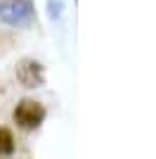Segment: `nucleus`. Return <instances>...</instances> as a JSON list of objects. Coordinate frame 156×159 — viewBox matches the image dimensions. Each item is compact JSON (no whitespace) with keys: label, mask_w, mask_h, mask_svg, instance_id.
I'll list each match as a JSON object with an SVG mask.
<instances>
[{"label":"nucleus","mask_w":156,"mask_h":159,"mask_svg":"<svg viewBox=\"0 0 156 159\" xmlns=\"http://www.w3.org/2000/svg\"><path fill=\"white\" fill-rule=\"evenodd\" d=\"M36 19L31 0H0V21L7 26H28Z\"/></svg>","instance_id":"nucleus-1"},{"label":"nucleus","mask_w":156,"mask_h":159,"mask_svg":"<svg viewBox=\"0 0 156 159\" xmlns=\"http://www.w3.org/2000/svg\"><path fill=\"white\" fill-rule=\"evenodd\" d=\"M14 121H17V126L26 128V131H33V128H38L45 121V107L40 105L38 100L24 98L14 107Z\"/></svg>","instance_id":"nucleus-2"},{"label":"nucleus","mask_w":156,"mask_h":159,"mask_svg":"<svg viewBox=\"0 0 156 159\" xmlns=\"http://www.w3.org/2000/svg\"><path fill=\"white\" fill-rule=\"evenodd\" d=\"M17 81H19L24 88L33 90V88H40L45 83V66L40 64L38 60H31L26 57L17 64Z\"/></svg>","instance_id":"nucleus-3"},{"label":"nucleus","mask_w":156,"mask_h":159,"mask_svg":"<svg viewBox=\"0 0 156 159\" xmlns=\"http://www.w3.org/2000/svg\"><path fill=\"white\" fill-rule=\"evenodd\" d=\"M14 152V135L7 126H0V157H10Z\"/></svg>","instance_id":"nucleus-4"}]
</instances>
